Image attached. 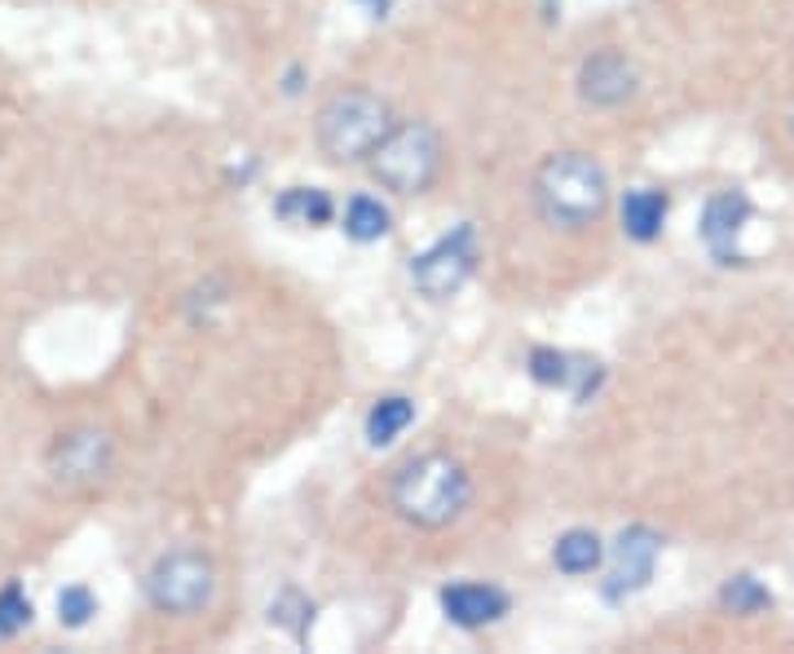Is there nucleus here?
Instances as JSON below:
<instances>
[{
    "label": "nucleus",
    "mask_w": 794,
    "mask_h": 654,
    "mask_svg": "<svg viewBox=\"0 0 794 654\" xmlns=\"http://www.w3.org/2000/svg\"><path fill=\"white\" fill-rule=\"evenodd\" d=\"M534 208L552 230H587L609 208V177L587 151H556L534 173Z\"/></svg>",
    "instance_id": "1"
},
{
    "label": "nucleus",
    "mask_w": 794,
    "mask_h": 654,
    "mask_svg": "<svg viewBox=\"0 0 794 654\" xmlns=\"http://www.w3.org/2000/svg\"><path fill=\"white\" fill-rule=\"evenodd\" d=\"M473 500V478L468 469L446 456V451H429V456H416L397 469L393 487H388V504L393 513L420 526V531H442L451 526Z\"/></svg>",
    "instance_id": "2"
},
{
    "label": "nucleus",
    "mask_w": 794,
    "mask_h": 654,
    "mask_svg": "<svg viewBox=\"0 0 794 654\" xmlns=\"http://www.w3.org/2000/svg\"><path fill=\"white\" fill-rule=\"evenodd\" d=\"M393 129V111L371 89H340L318 111V151L331 164H366Z\"/></svg>",
    "instance_id": "3"
},
{
    "label": "nucleus",
    "mask_w": 794,
    "mask_h": 654,
    "mask_svg": "<svg viewBox=\"0 0 794 654\" xmlns=\"http://www.w3.org/2000/svg\"><path fill=\"white\" fill-rule=\"evenodd\" d=\"M442 160H446L442 133L429 120H407L384 133V142L371 151L366 168L388 195H424L438 182Z\"/></svg>",
    "instance_id": "4"
},
{
    "label": "nucleus",
    "mask_w": 794,
    "mask_h": 654,
    "mask_svg": "<svg viewBox=\"0 0 794 654\" xmlns=\"http://www.w3.org/2000/svg\"><path fill=\"white\" fill-rule=\"evenodd\" d=\"M212 592H217V570L195 548L164 553L146 570V597L164 614H195V610H203L212 601Z\"/></svg>",
    "instance_id": "5"
},
{
    "label": "nucleus",
    "mask_w": 794,
    "mask_h": 654,
    "mask_svg": "<svg viewBox=\"0 0 794 654\" xmlns=\"http://www.w3.org/2000/svg\"><path fill=\"white\" fill-rule=\"evenodd\" d=\"M482 261V239H477V226H455L451 235H442L438 243H429L416 261H411V283L429 296V301H446L455 296L473 270Z\"/></svg>",
    "instance_id": "6"
},
{
    "label": "nucleus",
    "mask_w": 794,
    "mask_h": 654,
    "mask_svg": "<svg viewBox=\"0 0 794 654\" xmlns=\"http://www.w3.org/2000/svg\"><path fill=\"white\" fill-rule=\"evenodd\" d=\"M658 553H662V535L649 531V526H631L618 535L614 544V562H609V584H605V597H631L640 592L649 579H653V566H658Z\"/></svg>",
    "instance_id": "7"
},
{
    "label": "nucleus",
    "mask_w": 794,
    "mask_h": 654,
    "mask_svg": "<svg viewBox=\"0 0 794 654\" xmlns=\"http://www.w3.org/2000/svg\"><path fill=\"white\" fill-rule=\"evenodd\" d=\"M631 94H636V67L627 63V54L600 50L578 67V98L587 107L609 111V107H622Z\"/></svg>",
    "instance_id": "8"
},
{
    "label": "nucleus",
    "mask_w": 794,
    "mask_h": 654,
    "mask_svg": "<svg viewBox=\"0 0 794 654\" xmlns=\"http://www.w3.org/2000/svg\"><path fill=\"white\" fill-rule=\"evenodd\" d=\"M49 469L67 487H89L111 469V438L98 434V429H76L54 447Z\"/></svg>",
    "instance_id": "9"
},
{
    "label": "nucleus",
    "mask_w": 794,
    "mask_h": 654,
    "mask_svg": "<svg viewBox=\"0 0 794 654\" xmlns=\"http://www.w3.org/2000/svg\"><path fill=\"white\" fill-rule=\"evenodd\" d=\"M750 212H754V208H750V199H746L741 190H719V195L706 204L702 239H706V248H710V257H715L719 265H737V261H741L737 235L746 230Z\"/></svg>",
    "instance_id": "10"
},
{
    "label": "nucleus",
    "mask_w": 794,
    "mask_h": 654,
    "mask_svg": "<svg viewBox=\"0 0 794 654\" xmlns=\"http://www.w3.org/2000/svg\"><path fill=\"white\" fill-rule=\"evenodd\" d=\"M442 610L460 628H486L508 614V597L495 584H451L442 588Z\"/></svg>",
    "instance_id": "11"
},
{
    "label": "nucleus",
    "mask_w": 794,
    "mask_h": 654,
    "mask_svg": "<svg viewBox=\"0 0 794 654\" xmlns=\"http://www.w3.org/2000/svg\"><path fill=\"white\" fill-rule=\"evenodd\" d=\"M662 226H666V195L653 190V186L627 190V199H622V230H627V239L653 243L662 235Z\"/></svg>",
    "instance_id": "12"
},
{
    "label": "nucleus",
    "mask_w": 794,
    "mask_h": 654,
    "mask_svg": "<svg viewBox=\"0 0 794 654\" xmlns=\"http://www.w3.org/2000/svg\"><path fill=\"white\" fill-rule=\"evenodd\" d=\"M530 372H534V381H543V385H556V390H574L578 394V385L574 381H583V394L596 385V363H574L570 355H556V350H534L530 355Z\"/></svg>",
    "instance_id": "13"
},
{
    "label": "nucleus",
    "mask_w": 794,
    "mask_h": 654,
    "mask_svg": "<svg viewBox=\"0 0 794 654\" xmlns=\"http://www.w3.org/2000/svg\"><path fill=\"white\" fill-rule=\"evenodd\" d=\"M411 421H416V403L402 399V394H388V399H379L366 412V443L371 447H388L393 438H402L411 429Z\"/></svg>",
    "instance_id": "14"
},
{
    "label": "nucleus",
    "mask_w": 794,
    "mask_h": 654,
    "mask_svg": "<svg viewBox=\"0 0 794 654\" xmlns=\"http://www.w3.org/2000/svg\"><path fill=\"white\" fill-rule=\"evenodd\" d=\"M274 212L291 226H327L335 204L327 190H313V186H287L278 199H274Z\"/></svg>",
    "instance_id": "15"
},
{
    "label": "nucleus",
    "mask_w": 794,
    "mask_h": 654,
    "mask_svg": "<svg viewBox=\"0 0 794 654\" xmlns=\"http://www.w3.org/2000/svg\"><path fill=\"white\" fill-rule=\"evenodd\" d=\"M552 562H556V570H565V575H592V570H600V562H605V544H600V535L596 531H565L561 539H556V548H552Z\"/></svg>",
    "instance_id": "16"
},
{
    "label": "nucleus",
    "mask_w": 794,
    "mask_h": 654,
    "mask_svg": "<svg viewBox=\"0 0 794 654\" xmlns=\"http://www.w3.org/2000/svg\"><path fill=\"white\" fill-rule=\"evenodd\" d=\"M388 208L379 204V199H371V195H357V199H349V208H344V235L349 239H357V243H371V239H384L388 235Z\"/></svg>",
    "instance_id": "17"
},
{
    "label": "nucleus",
    "mask_w": 794,
    "mask_h": 654,
    "mask_svg": "<svg viewBox=\"0 0 794 654\" xmlns=\"http://www.w3.org/2000/svg\"><path fill=\"white\" fill-rule=\"evenodd\" d=\"M719 601H724L732 614H754V610H763L772 597H768V588H759L750 575H737V579H728V584H724Z\"/></svg>",
    "instance_id": "18"
},
{
    "label": "nucleus",
    "mask_w": 794,
    "mask_h": 654,
    "mask_svg": "<svg viewBox=\"0 0 794 654\" xmlns=\"http://www.w3.org/2000/svg\"><path fill=\"white\" fill-rule=\"evenodd\" d=\"M27 623H32V601L19 588H5V592H0V641L14 636Z\"/></svg>",
    "instance_id": "19"
},
{
    "label": "nucleus",
    "mask_w": 794,
    "mask_h": 654,
    "mask_svg": "<svg viewBox=\"0 0 794 654\" xmlns=\"http://www.w3.org/2000/svg\"><path fill=\"white\" fill-rule=\"evenodd\" d=\"M89 614H93V592H89V588H67V592H58V619H63L67 628L89 623Z\"/></svg>",
    "instance_id": "20"
},
{
    "label": "nucleus",
    "mask_w": 794,
    "mask_h": 654,
    "mask_svg": "<svg viewBox=\"0 0 794 654\" xmlns=\"http://www.w3.org/2000/svg\"><path fill=\"white\" fill-rule=\"evenodd\" d=\"M362 6H371V10H388L393 0H362Z\"/></svg>",
    "instance_id": "21"
},
{
    "label": "nucleus",
    "mask_w": 794,
    "mask_h": 654,
    "mask_svg": "<svg viewBox=\"0 0 794 654\" xmlns=\"http://www.w3.org/2000/svg\"><path fill=\"white\" fill-rule=\"evenodd\" d=\"M790 138H794V120H790Z\"/></svg>",
    "instance_id": "22"
}]
</instances>
